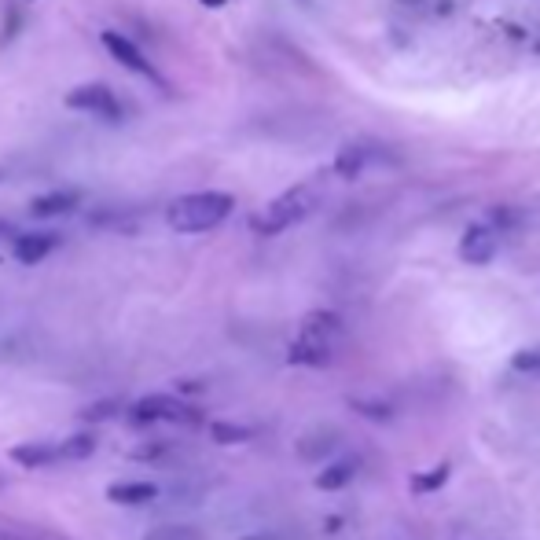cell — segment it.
<instances>
[{
	"instance_id": "e0dca14e",
	"label": "cell",
	"mask_w": 540,
	"mask_h": 540,
	"mask_svg": "<svg viewBox=\"0 0 540 540\" xmlns=\"http://www.w3.org/2000/svg\"><path fill=\"white\" fill-rule=\"evenodd\" d=\"M0 540H56L45 533H26V529H0Z\"/></svg>"
},
{
	"instance_id": "2e32d148",
	"label": "cell",
	"mask_w": 540,
	"mask_h": 540,
	"mask_svg": "<svg viewBox=\"0 0 540 540\" xmlns=\"http://www.w3.org/2000/svg\"><path fill=\"white\" fill-rule=\"evenodd\" d=\"M144 540H199V533L188 526H162V529H151Z\"/></svg>"
},
{
	"instance_id": "5bb4252c",
	"label": "cell",
	"mask_w": 540,
	"mask_h": 540,
	"mask_svg": "<svg viewBox=\"0 0 540 540\" xmlns=\"http://www.w3.org/2000/svg\"><path fill=\"white\" fill-rule=\"evenodd\" d=\"M445 482H449V463H441L434 471L416 474V478H412V489H416V493H438Z\"/></svg>"
},
{
	"instance_id": "ffe728a7",
	"label": "cell",
	"mask_w": 540,
	"mask_h": 540,
	"mask_svg": "<svg viewBox=\"0 0 540 540\" xmlns=\"http://www.w3.org/2000/svg\"><path fill=\"white\" fill-rule=\"evenodd\" d=\"M8 232H12V228H8V221H0V239L8 236Z\"/></svg>"
},
{
	"instance_id": "6da1fadb",
	"label": "cell",
	"mask_w": 540,
	"mask_h": 540,
	"mask_svg": "<svg viewBox=\"0 0 540 540\" xmlns=\"http://www.w3.org/2000/svg\"><path fill=\"white\" fill-rule=\"evenodd\" d=\"M232 210H236V199L228 192H192L169 203L166 221L180 236H199V232L225 225L228 217H232Z\"/></svg>"
},
{
	"instance_id": "d6986e66",
	"label": "cell",
	"mask_w": 540,
	"mask_h": 540,
	"mask_svg": "<svg viewBox=\"0 0 540 540\" xmlns=\"http://www.w3.org/2000/svg\"><path fill=\"white\" fill-rule=\"evenodd\" d=\"M199 4H206V8H225L228 0H199Z\"/></svg>"
},
{
	"instance_id": "3957f363",
	"label": "cell",
	"mask_w": 540,
	"mask_h": 540,
	"mask_svg": "<svg viewBox=\"0 0 540 540\" xmlns=\"http://www.w3.org/2000/svg\"><path fill=\"white\" fill-rule=\"evenodd\" d=\"M320 199H324L320 184L302 180V184L287 188L283 195H276V199H272V203L254 217V232H258V236H280V232H287V228L302 225L305 217L320 206Z\"/></svg>"
},
{
	"instance_id": "52a82bcc",
	"label": "cell",
	"mask_w": 540,
	"mask_h": 540,
	"mask_svg": "<svg viewBox=\"0 0 540 540\" xmlns=\"http://www.w3.org/2000/svg\"><path fill=\"white\" fill-rule=\"evenodd\" d=\"M100 41H103V48L111 52V59H118L125 70H133L136 78L151 81V85H158V89H169V81L158 74L155 63H151V59H147L144 52H140V48H136L125 34H118V30H103Z\"/></svg>"
},
{
	"instance_id": "4fadbf2b",
	"label": "cell",
	"mask_w": 540,
	"mask_h": 540,
	"mask_svg": "<svg viewBox=\"0 0 540 540\" xmlns=\"http://www.w3.org/2000/svg\"><path fill=\"white\" fill-rule=\"evenodd\" d=\"M353 471H357V463H353V460L335 463V467H327V471L316 478V485H320V489H327V493H331V489H342V485L353 478Z\"/></svg>"
},
{
	"instance_id": "ba28073f",
	"label": "cell",
	"mask_w": 540,
	"mask_h": 540,
	"mask_svg": "<svg viewBox=\"0 0 540 540\" xmlns=\"http://www.w3.org/2000/svg\"><path fill=\"white\" fill-rule=\"evenodd\" d=\"M496 254V232L489 225H471L460 239V258L467 265H489Z\"/></svg>"
},
{
	"instance_id": "277c9868",
	"label": "cell",
	"mask_w": 540,
	"mask_h": 540,
	"mask_svg": "<svg viewBox=\"0 0 540 540\" xmlns=\"http://www.w3.org/2000/svg\"><path fill=\"white\" fill-rule=\"evenodd\" d=\"M96 452L92 434H74L67 441H37V445H15L12 460L23 467H48V463H74Z\"/></svg>"
},
{
	"instance_id": "7a4b0ae2",
	"label": "cell",
	"mask_w": 540,
	"mask_h": 540,
	"mask_svg": "<svg viewBox=\"0 0 540 540\" xmlns=\"http://www.w3.org/2000/svg\"><path fill=\"white\" fill-rule=\"evenodd\" d=\"M338 338H342V320L331 309H316L298 327L287 360L298 364V368H327L331 357H335Z\"/></svg>"
},
{
	"instance_id": "ac0fdd59",
	"label": "cell",
	"mask_w": 540,
	"mask_h": 540,
	"mask_svg": "<svg viewBox=\"0 0 540 540\" xmlns=\"http://www.w3.org/2000/svg\"><path fill=\"white\" fill-rule=\"evenodd\" d=\"M515 368L518 372H540V353H518Z\"/></svg>"
},
{
	"instance_id": "30bf717a",
	"label": "cell",
	"mask_w": 540,
	"mask_h": 540,
	"mask_svg": "<svg viewBox=\"0 0 540 540\" xmlns=\"http://www.w3.org/2000/svg\"><path fill=\"white\" fill-rule=\"evenodd\" d=\"M81 203V192L78 188H63V192H45L37 195L34 203H30V214L34 217H63V214H74Z\"/></svg>"
},
{
	"instance_id": "5b68a950",
	"label": "cell",
	"mask_w": 540,
	"mask_h": 540,
	"mask_svg": "<svg viewBox=\"0 0 540 540\" xmlns=\"http://www.w3.org/2000/svg\"><path fill=\"white\" fill-rule=\"evenodd\" d=\"M129 419H133L136 427H155V423H177V427H195L203 412L188 401H180V397H169V394H151V397H140L133 401L129 408Z\"/></svg>"
},
{
	"instance_id": "7c38bea8",
	"label": "cell",
	"mask_w": 540,
	"mask_h": 540,
	"mask_svg": "<svg viewBox=\"0 0 540 540\" xmlns=\"http://www.w3.org/2000/svg\"><path fill=\"white\" fill-rule=\"evenodd\" d=\"M364 166H368V151L364 147H342L335 158V173L342 180H357Z\"/></svg>"
},
{
	"instance_id": "44dd1931",
	"label": "cell",
	"mask_w": 540,
	"mask_h": 540,
	"mask_svg": "<svg viewBox=\"0 0 540 540\" xmlns=\"http://www.w3.org/2000/svg\"><path fill=\"white\" fill-rule=\"evenodd\" d=\"M0 489H4V478H0Z\"/></svg>"
},
{
	"instance_id": "9a60e30c",
	"label": "cell",
	"mask_w": 540,
	"mask_h": 540,
	"mask_svg": "<svg viewBox=\"0 0 540 540\" xmlns=\"http://www.w3.org/2000/svg\"><path fill=\"white\" fill-rule=\"evenodd\" d=\"M214 438L232 445V441H250L254 438V430L250 427H236V423H214Z\"/></svg>"
},
{
	"instance_id": "9c48e42d",
	"label": "cell",
	"mask_w": 540,
	"mask_h": 540,
	"mask_svg": "<svg viewBox=\"0 0 540 540\" xmlns=\"http://www.w3.org/2000/svg\"><path fill=\"white\" fill-rule=\"evenodd\" d=\"M59 243H63V239H59L56 232H30V236H19L15 239V261H19V265H37V261H45Z\"/></svg>"
},
{
	"instance_id": "7402d4cb",
	"label": "cell",
	"mask_w": 540,
	"mask_h": 540,
	"mask_svg": "<svg viewBox=\"0 0 540 540\" xmlns=\"http://www.w3.org/2000/svg\"><path fill=\"white\" fill-rule=\"evenodd\" d=\"M30 4H34V0H30Z\"/></svg>"
},
{
	"instance_id": "8992f818",
	"label": "cell",
	"mask_w": 540,
	"mask_h": 540,
	"mask_svg": "<svg viewBox=\"0 0 540 540\" xmlns=\"http://www.w3.org/2000/svg\"><path fill=\"white\" fill-rule=\"evenodd\" d=\"M67 107L70 111L92 114V118H103V122H111V125H118L125 118V107H122V100H118V92H114L111 85H100V81L70 89Z\"/></svg>"
},
{
	"instance_id": "8fae6325",
	"label": "cell",
	"mask_w": 540,
	"mask_h": 540,
	"mask_svg": "<svg viewBox=\"0 0 540 540\" xmlns=\"http://www.w3.org/2000/svg\"><path fill=\"white\" fill-rule=\"evenodd\" d=\"M158 496V489L151 482H118L107 489V500L114 504H151Z\"/></svg>"
}]
</instances>
